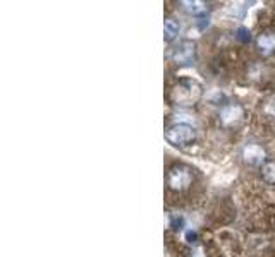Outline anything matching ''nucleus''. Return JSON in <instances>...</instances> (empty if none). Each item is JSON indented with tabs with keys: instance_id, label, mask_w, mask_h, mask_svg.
<instances>
[{
	"instance_id": "9d476101",
	"label": "nucleus",
	"mask_w": 275,
	"mask_h": 257,
	"mask_svg": "<svg viewBox=\"0 0 275 257\" xmlns=\"http://www.w3.org/2000/svg\"><path fill=\"white\" fill-rule=\"evenodd\" d=\"M260 175L268 186H275V162L273 160H268L266 163L261 164Z\"/></svg>"
},
{
	"instance_id": "39448f33",
	"label": "nucleus",
	"mask_w": 275,
	"mask_h": 257,
	"mask_svg": "<svg viewBox=\"0 0 275 257\" xmlns=\"http://www.w3.org/2000/svg\"><path fill=\"white\" fill-rule=\"evenodd\" d=\"M172 62L177 66H191L196 60V43L191 40H183L179 45H176L171 52Z\"/></svg>"
},
{
	"instance_id": "7ed1b4c3",
	"label": "nucleus",
	"mask_w": 275,
	"mask_h": 257,
	"mask_svg": "<svg viewBox=\"0 0 275 257\" xmlns=\"http://www.w3.org/2000/svg\"><path fill=\"white\" fill-rule=\"evenodd\" d=\"M246 120V110L239 103H225L218 110V124L227 130L239 128Z\"/></svg>"
},
{
	"instance_id": "f257e3e1",
	"label": "nucleus",
	"mask_w": 275,
	"mask_h": 257,
	"mask_svg": "<svg viewBox=\"0 0 275 257\" xmlns=\"http://www.w3.org/2000/svg\"><path fill=\"white\" fill-rule=\"evenodd\" d=\"M203 98V86L195 79H179L176 84L169 88L167 100L171 105L176 106H195Z\"/></svg>"
},
{
	"instance_id": "f8f14e48",
	"label": "nucleus",
	"mask_w": 275,
	"mask_h": 257,
	"mask_svg": "<svg viewBox=\"0 0 275 257\" xmlns=\"http://www.w3.org/2000/svg\"><path fill=\"white\" fill-rule=\"evenodd\" d=\"M236 38L239 40L241 43H249V42H251V34H249L248 28H239V30L236 31Z\"/></svg>"
},
{
	"instance_id": "20e7f679",
	"label": "nucleus",
	"mask_w": 275,
	"mask_h": 257,
	"mask_svg": "<svg viewBox=\"0 0 275 257\" xmlns=\"http://www.w3.org/2000/svg\"><path fill=\"white\" fill-rule=\"evenodd\" d=\"M165 139L176 148H186L196 140V130L189 124H174L165 130Z\"/></svg>"
},
{
	"instance_id": "ddd939ff",
	"label": "nucleus",
	"mask_w": 275,
	"mask_h": 257,
	"mask_svg": "<svg viewBox=\"0 0 275 257\" xmlns=\"http://www.w3.org/2000/svg\"><path fill=\"white\" fill-rule=\"evenodd\" d=\"M171 226H172L176 232H177V230H183V226H184V218H183V216H172Z\"/></svg>"
},
{
	"instance_id": "4468645a",
	"label": "nucleus",
	"mask_w": 275,
	"mask_h": 257,
	"mask_svg": "<svg viewBox=\"0 0 275 257\" xmlns=\"http://www.w3.org/2000/svg\"><path fill=\"white\" fill-rule=\"evenodd\" d=\"M186 238H188V242H189V244H195V242H196V238H198L196 232H188V235H186Z\"/></svg>"
},
{
	"instance_id": "0eeeda50",
	"label": "nucleus",
	"mask_w": 275,
	"mask_h": 257,
	"mask_svg": "<svg viewBox=\"0 0 275 257\" xmlns=\"http://www.w3.org/2000/svg\"><path fill=\"white\" fill-rule=\"evenodd\" d=\"M256 52L261 57L268 58L275 55V31H265V33L258 34L256 42H254Z\"/></svg>"
},
{
	"instance_id": "1a4fd4ad",
	"label": "nucleus",
	"mask_w": 275,
	"mask_h": 257,
	"mask_svg": "<svg viewBox=\"0 0 275 257\" xmlns=\"http://www.w3.org/2000/svg\"><path fill=\"white\" fill-rule=\"evenodd\" d=\"M179 30H181V26H179V22H177L176 19H171V18L165 19L164 21V38H165V42L167 43L174 42V40L177 38V34H179Z\"/></svg>"
},
{
	"instance_id": "423d86ee",
	"label": "nucleus",
	"mask_w": 275,
	"mask_h": 257,
	"mask_svg": "<svg viewBox=\"0 0 275 257\" xmlns=\"http://www.w3.org/2000/svg\"><path fill=\"white\" fill-rule=\"evenodd\" d=\"M242 160H244V163L251 164V166H261L263 163L268 162V160H266L265 148L256 142L244 146V150H242Z\"/></svg>"
},
{
	"instance_id": "6e6552de",
	"label": "nucleus",
	"mask_w": 275,
	"mask_h": 257,
	"mask_svg": "<svg viewBox=\"0 0 275 257\" xmlns=\"http://www.w3.org/2000/svg\"><path fill=\"white\" fill-rule=\"evenodd\" d=\"M181 6H183V9L188 12V14L195 16V18H200V16L206 14V4L201 2V0H183Z\"/></svg>"
},
{
	"instance_id": "9b49d317",
	"label": "nucleus",
	"mask_w": 275,
	"mask_h": 257,
	"mask_svg": "<svg viewBox=\"0 0 275 257\" xmlns=\"http://www.w3.org/2000/svg\"><path fill=\"white\" fill-rule=\"evenodd\" d=\"M261 110L268 118H275V96H270V98L265 100Z\"/></svg>"
},
{
	"instance_id": "f03ea898",
	"label": "nucleus",
	"mask_w": 275,
	"mask_h": 257,
	"mask_svg": "<svg viewBox=\"0 0 275 257\" xmlns=\"http://www.w3.org/2000/svg\"><path fill=\"white\" fill-rule=\"evenodd\" d=\"M165 182H167L169 190L184 192L193 186V182H195V170H193L189 164L176 163L167 170Z\"/></svg>"
}]
</instances>
